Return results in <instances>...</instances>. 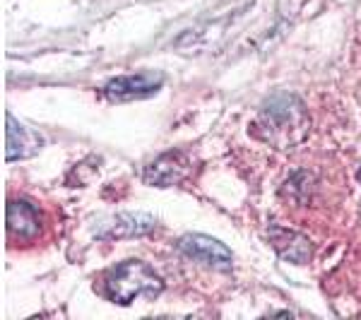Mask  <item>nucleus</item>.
Here are the masks:
<instances>
[{
	"label": "nucleus",
	"mask_w": 361,
	"mask_h": 320,
	"mask_svg": "<svg viewBox=\"0 0 361 320\" xmlns=\"http://www.w3.org/2000/svg\"><path fill=\"white\" fill-rule=\"evenodd\" d=\"M161 289H164V282L142 260H126L106 272V296L114 304H130L135 296L157 299Z\"/></svg>",
	"instance_id": "nucleus-1"
},
{
	"label": "nucleus",
	"mask_w": 361,
	"mask_h": 320,
	"mask_svg": "<svg viewBox=\"0 0 361 320\" xmlns=\"http://www.w3.org/2000/svg\"><path fill=\"white\" fill-rule=\"evenodd\" d=\"M180 251L190 258L200 260L209 267H219V270H229L231 267V253L224 243L214 241L209 236H202V234H190V236H183L180 238Z\"/></svg>",
	"instance_id": "nucleus-2"
},
{
	"label": "nucleus",
	"mask_w": 361,
	"mask_h": 320,
	"mask_svg": "<svg viewBox=\"0 0 361 320\" xmlns=\"http://www.w3.org/2000/svg\"><path fill=\"white\" fill-rule=\"evenodd\" d=\"M164 82L159 73H137L128 78H116L106 85V94L111 99H140L149 97Z\"/></svg>",
	"instance_id": "nucleus-3"
},
{
	"label": "nucleus",
	"mask_w": 361,
	"mask_h": 320,
	"mask_svg": "<svg viewBox=\"0 0 361 320\" xmlns=\"http://www.w3.org/2000/svg\"><path fill=\"white\" fill-rule=\"evenodd\" d=\"M270 243L284 260H289V263L306 265L308 260H311V243L301 234H296V231L282 229V226H272Z\"/></svg>",
	"instance_id": "nucleus-4"
},
{
	"label": "nucleus",
	"mask_w": 361,
	"mask_h": 320,
	"mask_svg": "<svg viewBox=\"0 0 361 320\" xmlns=\"http://www.w3.org/2000/svg\"><path fill=\"white\" fill-rule=\"evenodd\" d=\"M185 164L188 161L180 152H169L159 156L154 164H149V168L145 171V181L152 185H173L185 178V171H188Z\"/></svg>",
	"instance_id": "nucleus-5"
},
{
	"label": "nucleus",
	"mask_w": 361,
	"mask_h": 320,
	"mask_svg": "<svg viewBox=\"0 0 361 320\" xmlns=\"http://www.w3.org/2000/svg\"><path fill=\"white\" fill-rule=\"evenodd\" d=\"M42 226V217H39L37 207L32 202L25 200H15L8 205V229L13 231L15 236L29 238L34 236Z\"/></svg>",
	"instance_id": "nucleus-6"
},
{
	"label": "nucleus",
	"mask_w": 361,
	"mask_h": 320,
	"mask_svg": "<svg viewBox=\"0 0 361 320\" xmlns=\"http://www.w3.org/2000/svg\"><path fill=\"white\" fill-rule=\"evenodd\" d=\"M39 147V137L34 135L32 130L22 128L13 116L8 113V161H15V159H22L27 154H34Z\"/></svg>",
	"instance_id": "nucleus-7"
},
{
	"label": "nucleus",
	"mask_w": 361,
	"mask_h": 320,
	"mask_svg": "<svg viewBox=\"0 0 361 320\" xmlns=\"http://www.w3.org/2000/svg\"><path fill=\"white\" fill-rule=\"evenodd\" d=\"M359 181H361V171H359Z\"/></svg>",
	"instance_id": "nucleus-8"
}]
</instances>
